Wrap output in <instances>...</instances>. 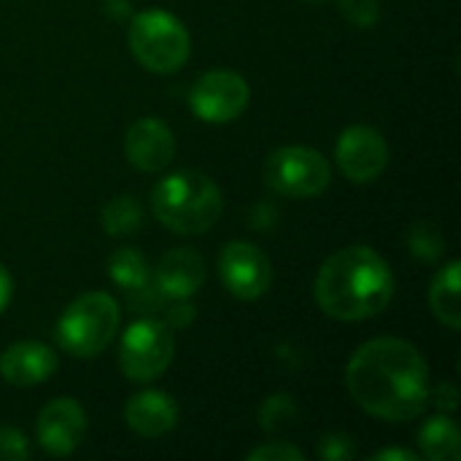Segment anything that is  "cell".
I'll return each instance as SVG.
<instances>
[{"label":"cell","instance_id":"6da1fadb","mask_svg":"<svg viewBox=\"0 0 461 461\" xmlns=\"http://www.w3.org/2000/svg\"><path fill=\"white\" fill-rule=\"evenodd\" d=\"M354 402L384 421H413L429 400V367L421 351L400 338H375L357 348L346 367Z\"/></svg>","mask_w":461,"mask_h":461},{"label":"cell","instance_id":"7a4b0ae2","mask_svg":"<svg viewBox=\"0 0 461 461\" xmlns=\"http://www.w3.org/2000/svg\"><path fill=\"white\" fill-rule=\"evenodd\" d=\"M313 294L330 319L362 321L389 308L394 297V276L378 251L348 246L319 267Z\"/></svg>","mask_w":461,"mask_h":461},{"label":"cell","instance_id":"3957f363","mask_svg":"<svg viewBox=\"0 0 461 461\" xmlns=\"http://www.w3.org/2000/svg\"><path fill=\"white\" fill-rule=\"evenodd\" d=\"M151 208L159 224H165L170 232L200 235L219 221L224 197L213 178L194 170H181L154 186Z\"/></svg>","mask_w":461,"mask_h":461},{"label":"cell","instance_id":"277c9868","mask_svg":"<svg viewBox=\"0 0 461 461\" xmlns=\"http://www.w3.org/2000/svg\"><path fill=\"white\" fill-rule=\"evenodd\" d=\"M119 332V305L105 292H89L76 297L57 321L59 346L78 357L89 359L103 354Z\"/></svg>","mask_w":461,"mask_h":461},{"label":"cell","instance_id":"5b68a950","mask_svg":"<svg viewBox=\"0 0 461 461\" xmlns=\"http://www.w3.org/2000/svg\"><path fill=\"white\" fill-rule=\"evenodd\" d=\"M130 51L151 73H173L189 59V32L181 19L162 8L140 11L130 19Z\"/></svg>","mask_w":461,"mask_h":461},{"label":"cell","instance_id":"8992f818","mask_svg":"<svg viewBox=\"0 0 461 461\" xmlns=\"http://www.w3.org/2000/svg\"><path fill=\"white\" fill-rule=\"evenodd\" d=\"M265 184L281 197H319L330 186V162L316 149L284 146L265 159Z\"/></svg>","mask_w":461,"mask_h":461},{"label":"cell","instance_id":"52a82bcc","mask_svg":"<svg viewBox=\"0 0 461 461\" xmlns=\"http://www.w3.org/2000/svg\"><path fill=\"white\" fill-rule=\"evenodd\" d=\"M176 351V338L167 321L140 319L127 327L119 340V367L130 381H154L159 378Z\"/></svg>","mask_w":461,"mask_h":461},{"label":"cell","instance_id":"ba28073f","mask_svg":"<svg viewBox=\"0 0 461 461\" xmlns=\"http://www.w3.org/2000/svg\"><path fill=\"white\" fill-rule=\"evenodd\" d=\"M251 89L246 78L235 70H208L189 89V108L197 119L208 124H227L238 119L249 105Z\"/></svg>","mask_w":461,"mask_h":461},{"label":"cell","instance_id":"9c48e42d","mask_svg":"<svg viewBox=\"0 0 461 461\" xmlns=\"http://www.w3.org/2000/svg\"><path fill=\"white\" fill-rule=\"evenodd\" d=\"M219 276L227 292L238 300H257L273 284V267L267 254L246 240H232L221 249Z\"/></svg>","mask_w":461,"mask_h":461},{"label":"cell","instance_id":"30bf717a","mask_svg":"<svg viewBox=\"0 0 461 461\" xmlns=\"http://www.w3.org/2000/svg\"><path fill=\"white\" fill-rule=\"evenodd\" d=\"M335 162L343 176L354 184L375 181L389 165V146L384 135L373 127L354 124L340 132L335 143Z\"/></svg>","mask_w":461,"mask_h":461},{"label":"cell","instance_id":"8fae6325","mask_svg":"<svg viewBox=\"0 0 461 461\" xmlns=\"http://www.w3.org/2000/svg\"><path fill=\"white\" fill-rule=\"evenodd\" d=\"M84 435H86V413L70 397L51 400L38 413L35 438H38L41 448L51 456L73 454L81 446Z\"/></svg>","mask_w":461,"mask_h":461},{"label":"cell","instance_id":"7c38bea8","mask_svg":"<svg viewBox=\"0 0 461 461\" xmlns=\"http://www.w3.org/2000/svg\"><path fill=\"white\" fill-rule=\"evenodd\" d=\"M124 154L132 167L143 173H157L173 162L176 135L162 119H154V116L138 119L124 135Z\"/></svg>","mask_w":461,"mask_h":461},{"label":"cell","instance_id":"4fadbf2b","mask_svg":"<svg viewBox=\"0 0 461 461\" xmlns=\"http://www.w3.org/2000/svg\"><path fill=\"white\" fill-rule=\"evenodd\" d=\"M57 370V357L38 340H22L0 354V375L11 386H38Z\"/></svg>","mask_w":461,"mask_h":461},{"label":"cell","instance_id":"5bb4252c","mask_svg":"<svg viewBox=\"0 0 461 461\" xmlns=\"http://www.w3.org/2000/svg\"><path fill=\"white\" fill-rule=\"evenodd\" d=\"M124 421L140 438H162L176 427L178 405L170 394L149 389V392L135 394L124 405Z\"/></svg>","mask_w":461,"mask_h":461},{"label":"cell","instance_id":"9a60e30c","mask_svg":"<svg viewBox=\"0 0 461 461\" xmlns=\"http://www.w3.org/2000/svg\"><path fill=\"white\" fill-rule=\"evenodd\" d=\"M205 281L203 257L189 249H173L159 259L157 267V289L170 300H189Z\"/></svg>","mask_w":461,"mask_h":461},{"label":"cell","instance_id":"2e32d148","mask_svg":"<svg viewBox=\"0 0 461 461\" xmlns=\"http://www.w3.org/2000/svg\"><path fill=\"white\" fill-rule=\"evenodd\" d=\"M459 270L461 265L456 259H451L446 267H440V273L432 281L429 289V305L432 313L438 316V321H443L448 330H459L461 324V305H459Z\"/></svg>","mask_w":461,"mask_h":461},{"label":"cell","instance_id":"e0dca14e","mask_svg":"<svg viewBox=\"0 0 461 461\" xmlns=\"http://www.w3.org/2000/svg\"><path fill=\"white\" fill-rule=\"evenodd\" d=\"M419 443H421L424 456L432 461H456L461 456L459 429L443 413L424 421V427L419 432Z\"/></svg>","mask_w":461,"mask_h":461},{"label":"cell","instance_id":"ac0fdd59","mask_svg":"<svg viewBox=\"0 0 461 461\" xmlns=\"http://www.w3.org/2000/svg\"><path fill=\"white\" fill-rule=\"evenodd\" d=\"M108 276L127 292H143L149 286V262L135 249H119L108 259Z\"/></svg>","mask_w":461,"mask_h":461},{"label":"cell","instance_id":"d6986e66","mask_svg":"<svg viewBox=\"0 0 461 461\" xmlns=\"http://www.w3.org/2000/svg\"><path fill=\"white\" fill-rule=\"evenodd\" d=\"M100 221H103V230L113 238H122V235H132L135 230H140L143 224V211L138 205L135 197L130 194H122V197H113L103 205V213H100Z\"/></svg>","mask_w":461,"mask_h":461},{"label":"cell","instance_id":"ffe728a7","mask_svg":"<svg viewBox=\"0 0 461 461\" xmlns=\"http://www.w3.org/2000/svg\"><path fill=\"white\" fill-rule=\"evenodd\" d=\"M408 249L416 259H424V262H435L440 259L443 249H446V240H443V232L438 230V224L432 221H416L408 232Z\"/></svg>","mask_w":461,"mask_h":461},{"label":"cell","instance_id":"44dd1931","mask_svg":"<svg viewBox=\"0 0 461 461\" xmlns=\"http://www.w3.org/2000/svg\"><path fill=\"white\" fill-rule=\"evenodd\" d=\"M294 419H297V405H294L292 397H286V394L270 397V400L262 405V411H259V424H262V429H267V432H276L278 427H286V424H292Z\"/></svg>","mask_w":461,"mask_h":461},{"label":"cell","instance_id":"7402d4cb","mask_svg":"<svg viewBox=\"0 0 461 461\" xmlns=\"http://www.w3.org/2000/svg\"><path fill=\"white\" fill-rule=\"evenodd\" d=\"M340 11L357 27H373L381 16V3L378 0H340Z\"/></svg>","mask_w":461,"mask_h":461},{"label":"cell","instance_id":"603a6c76","mask_svg":"<svg viewBox=\"0 0 461 461\" xmlns=\"http://www.w3.org/2000/svg\"><path fill=\"white\" fill-rule=\"evenodd\" d=\"M319 456L327 461H346L357 456V446L348 435L343 432H332V435H324L319 440Z\"/></svg>","mask_w":461,"mask_h":461},{"label":"cell","instance_id":"cb8c5ba5","mask_svg":"<svg viewBox=\"0 0 461 461\" xmlns=\"http://www.w3.org/2000/svg\"><path fill=\"white\" fill-rule=\"evenodd\" d=\"M0 459H30V443H27V438H24L19 429H14V427H0Z\"/></svg>","mask_w":461,"mask_h":461},{"label":"cell","instance_id":"d4e9b609","mask_svg":"<svg viewBox=\"0 0 461 461\" xmlns=\"http://www.w3.org/2000/svg\"><path fill=\"white\" fill-rule=\"evenodd\" d=\"M251 461H303V451L289 446V443H270V446H262L257 451L249 454Z\"/></svg>","mask_w":461,"mask_h":461},{"label":"cell","instance_id":"484cf974","mask_svg":"<svg viewBox=\"0 0 461 461\" xmlns=\"http://www.w3.org/2000/svg\"><path fill=\"white\" fill-rule=\"evenodd\" d=\"M435 402L440 405V411H446V413H454L456 411V389L451 386V384H440L438 389H435Z\"/></svg>","mask_w":461,"mask_h":461},{"label":"cell","instance_id":"4316f807","mask_svg":"<svg viewBox=\"0 0 461 461\" xmlns=\"http://www.w3.org/2000/svg\"><path fill=\"white\" fill-rule=\"evenodd\" d=\"M373 461H416L419 456L413 451H402V448H386V451H378L370 456Z\"/></svg>","mask_w":461,"mask_h":461},{"label":"cell","instance_id":"83f0119b","mask_svg":"<svg viewBox=\"0 0 461 461\" xmlns=\"http://www.w3.org/2000/svg\"><path fill=\"white\" fill-rule=\"evenodd\" d=\"M8 300H11V276H8V270L0 265V313H3V308L8 305Z\"/></svg>","mask_w":461,"mask_h":461},{"label":"cell","instance_id":"f1b7e54d","mask_svg":"<svg viewBox=\"0 0 461 461\" xmlns=\"http://www.w3.org/2000/svg\"><path fill=\"white\" fill-rule=\"evenodd\" d=\"M311 3H321V0H311Z\"/></svg>","mask_w":461,"mask_h":461}]
</instances>
